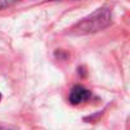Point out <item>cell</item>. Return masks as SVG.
Instances as JSON below:
<instances>
[{
	"instance_id": "obj_1",
	"label": "cell",
	"mask_w": 130,
	"mask_h": 130,
	"mask_svg": "<svg viewBox=\"0 0 130 130\" xmlns=\"http://www.w3.org/2000/svg\"><path fill=\"white\" fill-rule=\"evenodd\" d=\"M111 24V12L107 8L98 9L87 18L82 19L79 23H77L72 29L70 33L73 35H88L98 32L107 26Z\"/></svg>"
},
{
	"instance_id": "obj_2",
	"label": "cell",
	"mask_w": 130,
	"mask_h": 130,
	"mask_svg": "<svg viewBox=\"0 0 130 130\" xmlns=\"http://www.w3.org/2000/svg\"><path fill=\"white\" fill-rule=\"evenodd\" d=\"M89 97H91V92L88 89H86V88H83L80 86H77V87H74L72 89V92L69 94V101L73 105H78L80 102L87 101Z\"/></svg>"
},
{
	"instance_id": "obj_3",
	"label": "cell",
	"mask_w": 130,
	"mask_h": 130,
	"mask_svg": "<svg viewBox=\"0 0 130 130\" xmlns=\"http://www.w3.org/2000/svg\"><path fill=\"white\" fill-rule=\"evenodd\" d=\"M8 5H10V3H7V2H0V9H2V8H5V7H8Z\"/></svg>"
},
{
	"instance_id": "obj_4",
	"label": "cell",
	"mask_w": 130,
	"mask_h": 130,
	"mask_svg": "<svg viewBox=\"0 0 130 130\" xmlns=\"http://www.w3.org/2000/svg\"><path fill=\"white\" fill-rule=\"evenodd\" d=\"M0 130H9V129H7V127H0Z\"/></svg>"
},
{
	"instance_id": "obj_5",
	"label": "cell",
	"mask_w": 130,
	"mask_h": 130,
	"mask_svg": "<svg viewBox=\"0 0 130 130\" xmlns=\"http://www.w3.org/2000/svg\"><path fill=\"white\" fill-rule=\"evenodd\" d=\"M0 100H2V94H0Z\"/></svg>"
}]
</instances>
